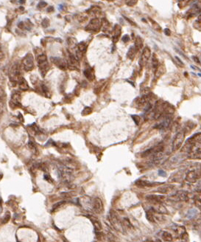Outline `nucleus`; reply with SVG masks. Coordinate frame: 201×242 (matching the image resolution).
I'll return each instance as SVG.
<instances>
[{
  "mask_svg": "<svg viewBox=\"0 0 201 242\" xmlns=\"http://www.w3.org/2000/svg\"><path fill=\"white\" fill-rule=\"evenodd\" d=\"M158 174H159L160 176H166V173H165V172H164V171H161V170H160V171H158Z\"/></svg>",
  "mask_w": 201,
  "mask_h": 242,
  "instance_id": "obj_23",
  "label": "nucleus"
},
{
  "mask_svg": "<svg viewBox=\"0 0 201 242\" xmlns=\"http://www.w3.org/2000/svg\"><path fill=\"white\" fill-rule=\"evenodd\" d=\"M94 210L97 213H101L103 211V203L98 198H97L94 202Z\"/></svg>",
  "mask_w": 201,
  "mask_h": 242,
  "instance_id": "obj_9",
  "label": "nucleus"
},
{
  "mask_svg": "<svg viewBox=\"0 0 201 242\" xmlns=\"http://www.w3.org/2000/svg\"><path fill=\"white\" fill-rule=\"evenodd\" d=\"M142 45H143V41L142 40V39L138 36V37L136 38V43H135V46H136V50H137V48H138V49L142 48Z\"/></svg>",
  "mask_w": 201,
  "mask_h": 242,
  "instance_id": "obj_14",
  "label": "nucleus"
},
{
  "mask_svg": "<svg viewBox=\"0 0 201 242\" xmlns=\"http://www.w3.org/2000/svg\"><path fill=\"white\" fill-rule=\"evenodd\" d=\"M121 34V27L119 24H116L114 27V35H113V41L116 43Z\"/></svg>",
  "mask_w": 201,
  "mask_h": 242,
  "instance_id": "obj_7",
  "label": "nucleus"
},
{
  "mask_svg": "<svg viewBox=\"0 0 201 242\" xmlns=\"http://www.w3.org/2000/svg\"><path fill=\"white\" fill-rule=\"evenodd\" d=\"M122 41H123L124 42H127V41H130V37L128 36V35H124L123 38H122Z\"/></svg>",
  "mask_w": 201,
  "mask_h": 242,
  "instance_id": "obj_20",
  "label": "nucleus"
},
{
  "mask_svg": "<svg viewBox=\"0 0 201 242\" xmlns=\"http://www.w3.org/2000/svg\"><path fill=\"white\" fill-rule=\"evenodd\" d=\"M136 46H132L130 47V49L128 50V51L127 52V57L128 58H130V59H131L133 60L134 57H135V55H136Z\"/></svg>",
  "mask_w": 201,
  "mask_h": 242,
  "instance_id": "obj_11",
  "label": "nucleus"
},
{
  "mask_svg": "<svg viewBox=\"0 0 201 242\" xmlns=\"http://www.w3.org/2000/svg\"><path fill=\"white\" fill-rule=\"evenodd\" d=\"M44 179L47 180L48 182H53V180L52 179V178L49 176H48V175H44Z\"/></svg>",
  "mask_w": 201,
  "mask_h": 242,
  "instance_id": "obj_21",
  "label": "nucleus"
},
{
  "mask_svg": "<svg viewBox=\"0 0 201 242\" xmlns=\"http://www.w3.org/2000/svg\"><path fill=\"white\" fill-rule=\"evenodd\" d=\"M18 87H19V89H22V90H24V91H25V90H27L29 89V86H28V83H27V82L26 81V80L24 79V78H22L19 82H18Z\"/></svg>",
  "mask_w": 201,
  "mask_h": 242,
  "instance_id": "obj_12",
  "label": "nucleus"
},
{
  "mask_svg": "<svg viewBox=\"0 0 201 242\" xmlns=\"http://www.w3.org/2000/svg\"><path fill=\"white\" fill-rule=\"evenodd\" d=\"M51 61H52V62L55 65H56L57 67H58L60 69H66V63L63 61L62 58H57V57H52L51 58Z\"/></svg>",
  "mask_w": 201,
  "mask_h": 242,
  "instance_id": "obj_5",
  "label": "nucleus"
},
{
  "mask_svg": "<svg viewBox=\"0 0 201 242\" xmlns=\"http://www.w3.org/2000/svg\"><path fill=\"white\" fill-rule=\"evenodd\" d=\"M136 3H137V2H136V1H129V2H126V4L128 6H134Z\"/></svg>",
  "mask_w": 201,
  "mask_h": 242,
  "instance_id": "obj_19",
  "label": "nucleus"
},
{
  "mask_svg": "<svg viewBox=\"0 0 201 242\" xmlns=\"http://www.w3.org/2000/svg\"><path fill=\"white\" fill-rule=\"evenodd\" d=\"M150 56V50L149 47L146 46L144 47L142 52V61H147Z\"/></svg>",
  "mask_w": 201,
  "mask_h": 242,
  "instance_id": "obj_13",
  "label": "nucleus"
},
{
  "mask_svg": "<svg viewBox=\"0 0 201 242\" xmlns=\"http://www.w3.org/2000/svg\"><path fill=\"white\" fill-rule=\"evenodd\" d=\"M175 59H176V61H177L178 62V63H180V66H183V65H184L183 62H182V61H180V59L178 58V56H175Z\"/></svg>",
  "mask_w": 201,
  "mask_h": 242,
  "instance_id": "obj_22",
  "label": "nucleus"
},
{
  "mask_svg": "<svg viewBox=\"0 0 201 242\" xmlns=\"http://www.w3.org/2000/svg\"><path fill=\"white\" fill-rule=\"evenodd\" d=\"M164 33L167 35H170V31L169 30V29H165L164 30Z\"/></svg>",
  "mask_w": 201,
  "mask_h": 242,
  "instance_id": "obj_24",
  "label": "nucleus"
},
{
  "mask_svg": "<svg viewBox=\"0 0 201 242\" xmlns=\"http://www.w3.org/2000/svg\"><path fill=\"white\" fill-rule=\"evenodd\" d=\"M198 75H199V76H200V77H201V74H200V73H198Z\"/></svg>",
  "mask_w": 201,
  "mask_h": 242,
  "instance_id": "obj_27",
  "label": "nucleus"
},
{
  "mask_svg": "<svg viewBox=\"0 0 201 242\" xmlns=\"http://www.w3.org/2000/svg\"><path fill=\"white\" fill-rule=\"evenodd\" d=\"M53 10H54V7H52V6H50L49 8H48V10H47V11L48 12H52L53 11Z\"/></svg>",
  "mask_w": 201,
  "mask_h": 242,
  "instance_id": "obj_25",
  "label": "nucleus"
},
{
  "mask_svg": "<svg viewBox=\"0 0 201 242\" xmlns=\"http://www.w3.org/2000/svg\"><path fill=\"white\" fill-rule=\"evenodd\" d=\"M133 119V120L135 121V123H136V124H138V122H139V117L137 115H132Z\"/></svg>",
  "mask_w": 201,
  "mask_h": 242,
  "instance_id": "obj_18",
  "label": "nucleus"
},
{
  "mask_svg": "<svg viewBox=\"0 0 201 242\" xmlns=\"http://www.w3.org/2000/svg\"><path fill=\"white\" fill-rule=\"evenodd\" d=\"M22 65L25 71H31L34 67V60L33 56L31 53H27L22 61Z\"/></svg>",
  "mask_w": 201,
  "mask_h": 242,
  "instance_id": "obj_3",
  "label": "nucleus"
},
{
  "mask_svg": "<svg viewBox=\"0 0 201 242\" xmlns=\"http://www.w3.org/2000/svg\"><path fill=\"white\" fill-rule=\"evenodd\" d=\"M13 104L14 106H18L20 105V94L16 92L12 95V98L11 100V104Z\"/></svg>",
  "mask_w": 201,
  "mask_h": 242,
  "instance_id": "obj_10",
  "label": "nucleus"
},
{
  "mask_svg": "<svg viewBox=\"0 0 201 242\" xmlns=\"http://www.w3.org/2000/svg\"><path fill=\"white\" fill-rule=\"evenodd\" d=\"M92 112V109L90 108V107H86L83 111V115H88V114H90Z\"/></svg>",
  "mask_w": 201,
  "mask_h": 242,
  "instance_id": "obj_16",
  "label": "nucleus"
},
{
  "mask_svg": "<svg viewBox=\"0 0 201 242\" xmlns=\"http://www.w3.org/2000/svg\"><path fill=\"white\" fill-rule=\"evenodd\" d=\"M37 61H38V67L41 74L42 76H45L49 69V62H48L46 56L44 54H41L38 56Z\"/></svg>",
  "mask_w": 201,
  "mask_h": 242,
  "instance_id": "obj_1",
  "label": "nucleus"
},
{
  "mask_svg": "<svg viewBox=\"0 0 201 242\" xmlns=\"http://www.w3.org/2000/svg\"><path fill=\"white\" fill-rule=\"evenodd\" d=\"M46 2H40L38 4V5H37V7L38 8V9H41V8H42V7H44L45 6H46Z\"/></svg>",
  "mask_w": 201,
  "mask_h": 242,
  "instance_id": "obj_17",
  "label": "nucleus"
},
{
  "mask_svg": "<svg viewBox=\"0 0 201 242\" xmlns=\"http://www.w3.org/2000/svg\"><path fill=\"white\" fill-rule=\"evenodd\" d=\"M83 74L86 76V78L88 79L89 81H93L94 79V77H95L94 70L92 67H88V68L85 69L84 72H83Z\"/></svg>",
  "mask_w": 201,
  "mask_h": 242,
  "instance_id": "obj_8",
  "label": "nucleus"
},
{
  "mask_svg": "<svg viewBox=\"0 0 201 242\" xmlns=\"http://www.w3.org/2000/svg\"><path fill=\"white\" fill-rule=\"evenodd\" d=\"M9 77L12 82H19V81L22 78L21 76V71L19 66L15 63L11 67L9 72Z\"/></svg>",
  "mask_w": 201,
  "mask_h": 242,
  "instance_id": "obj_2",
  "label": "nucleus"
},
{
  "mask_svg": "<svg viewBox=\"0 0 201 242\" xmlns=\"http://www.w3.org/2000/svg\"><path fill=\"white\" fill-rule=\"evenodd\" d=\"M49 25V20L47 18H44L43 21H42V26H43V27H45V28H46Z\"/></svg>",
  "mask_w": 201,
  "mask_h": 242,
  "instance_id": "obj_15",
  "label": "nucleus"
},
{
  "mask_svg": "<svg viewBox=\"0 0 201 242\" xmlns=\"http://www.w3.org/2000/svg\"><path fill=\"white\" fill-rule=\"evenodd\" d=\"M183 139H184V134L182 133L178 134V135L176 136V137L173 142V149L174 150H177L178 148L180 147L181 143L183 142Z\"/></svg>",
  "mask_w": 201,
  "mask_h": 242,
  "instance_id": "obj_6",
  "label": "nucleus"
},
{
  "mask_svg": "<svg viewBox=\"0 0 201 242\" xmlns=\"http://www.w3.org/2000/svg\"><path fill=\"white\" fill-rule=\"evenodd\" d=\"M102 24L100 22L99 19H98L97 18H94L91 20V22H89V24L86 26V30H88V31H98L100 27H101Z\"/></svg>",
  "mask_w": 201,
  "mask_h": 242,
  "instance_id": "obj_4",
  "label": "nucleus"
},
{
  "mask_svg": "<svg viewBox=\"0 0 201 242\" xmlns=\"http://www.w3.org/2000/svg\"><path fill=\"white\" fill-rule=\"evenodd\" d=\"M199 19H200V20L201 21V15H200V16H199Z\"/></svg>",
  "mask_w": 201,
  "mask_h": 242,
  "instance_id": "obj_26",
  "label": "nucleus"
}]
</instances>
